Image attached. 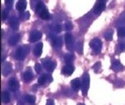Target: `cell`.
Listing matches in <instances>:
<instances>
[{
    "label": "cell",
    "instance_id": "74e56055",
    "mask_svg": "<svg viewBox=\"0 0 125 105\" xmlns=\"http://www.w3.org/2000/svg\"><path fill=\"white\" fill-rule=\"evenodd\" d=\"M45 105H54V102L52 99H48V101H46V104Z\"/></svg>",
    "mask_w": 125,
    "mask_h": 105
},
{
    "label": "cell",
    "instance_id": "5b68a950",
    "mask_svg": "<svg viewBox=\"0 0 125 105\" xmlns=\"http://www.w3.org/2000/svg\"><path fill=\"white\" fill-rule=\"evenodd\" d=\"M90 47L93 48V51L97 54L101 51V48H102V42H101L99 38H93L90 42Z\"/></svg>",
    "mask_w": 125,
    "mask_h": 105
},
{
    "label": "cell",
    "instance_id": "44dd1931",
    "mask_svg": "<svg viewBox=\"0 0 125 105\" xmlns=\"http://www.w3.org/2000/svg\"><path fill=\"white\" fill-rule=\"evenodd\" d=\"M24 100H25L26 103H28L29 105H34V104H35V97H34L33 95H30V94L25 95Z\"/></svg>",
    "mask_w": 125,
    "mask_h": 105
},
{
    "label": "cell",
    "instance_id": "1f68e13d",
    "mask_svg": "<svg viewBox=\"0 0 125 105\" xmlns=\"http://www.w3.org/2000/svg\"><path fill=\"white\" fill-rule=\"evenodd\" d=\"M118 36L119 37H125V26H123V27H120L119 29H118Z\"/></svg>",
    "mask_w": 125,
    "mask_h": 105
},
{
    "label": "cell",
    "instance_id": "8992f818",
    "mask_svg": "<svg viewBox=\"0 0 125 105\" xmlns=\"http://www.w3.org/2000/svg\"><path fill=\"white\" fill-rule=\"evenodd\" d=\"M42 36V34L40 30H32L29 35V42L30 43H36L37 40H40Z\"/></svg>",
    "mask_w": 125,
    "mask_h": 105
},
{
    "label": "cell",
    "instance_id": "e575fe53",
    "mask_svg": "<svg viewBox=\"0 0 125 105\" xmlns=\"http://www.w3.org/2000/svg\"><path fill=\"white\" fill-rule=\"evenodd\" d=\"M12 2H13V0H5V4H6L7 9H10V7H11Z\"/></svg>",
    "mask_w": 125,
    "mask_h": 105
},
{
    "label": "cell",
    "instance_id": "9c48e42d",
    "mask_svg": "<svg viewBox=\"0 0 125 105\" xmlns=\"http://www.w3.org/2000/svg\"><path fill=\"white\" fill-rule=\"evenodd\" d=\"M111 69L115 72H120L124 69V66L120 63V61L118 60H113L112 61V65H111Z\"/></svg>",
    "mask_w": 125,
    "mask_h": 105
},
{
    "label": "cell",
    "instance_id": "7402d4cb",
    "mask_svg": "<svg viewBox=\"0 0 125 105\" xmlns=\"http://www.w3.org/2000/svg\"><path fill=\"white\" fill-rule=\"evenodd\" d=\"M74 59H75V57H74V55L71 54V53L65 55V57H64V61L66 62L67 65H71V63L74 61Z\"/></svg>",
    "mask_w": 125,
    "mask_h": 105
},
{
    "label": "cell",
    "instance_id": "cb8c5ba5",
    "mask_svg": "<svg viewBox=\"0 0 125 105\" xmlns=\"http://www.w3.org/2000/svg\"><path fill=\"white\" fill-rule=\"evenodd\" d=\"M104 37L106 40H112L113 38V30H107L105 34H104Z\"/></svg>",
    "mask_w": 125,
    "mask_h": 105
},
{
    "label": "cell",
    "instance_id": "6da1fadb",
    "mask_svg": "<svg viewBox=\"0 0 125 105\" xmlns=\"http://www.w3.org/2000/svg\"><path fill=\"white\" fill-rule=\"evenodd\" d=\"M90 88V76L88 73H85L82 78V93L84 96H87Z\"/></svg>",
    "mask_w": 125,
    "mask_h": 105
},
{
    "label": "cell",
    "instance_id": "d4e9b609",
    "mask_svg": "<svg viewBox=\"0 0 125 105\" xmlns=\"http://www.w3.org/2000/svg\"><path fill=\"white\" fill-rule=\"evenodd\" d=\"M45 6H44V4L42 3V2H38V3H36V6L34 7V9H35V12L38 14V13H40L42 9H43V8H44Z\"/></svg>",
    "mask_w": 125,
    "mask_h": 105
},
{
    "label": "cell",
    "instance_id": "277c9868",
    "mask_svg": "<svg viewBox=\"0 0 125 105\" xmlns=\"http://www.w3.org/2000/svg\"><path fill=\"white\" fill-rule=\"evenodd\" d=\"M65 40H66V44H67V48L69 51H74V48H76V45L74 43V38L73 35L71 34H67L65 35Z\"/></svg>",
    "mask_w": 125,
    "mask_h": 105
},
{
    "label": "cell",
    "instance_id": "30bf717a",
    "mask_svg": "<svg viewBox=\"0 0 125 105\" xmlns=\"http://www.w3.org/2000/svg\"><path fill=\"white\" fill-rule=\"evenodd\" d=\"M11 69H12L11 64L8 63V62H4V63L2 64V75H3V76L9 75V73L11 72Z\"/></svg>",
    "mask_w": 125,
    "mask_h": 105
},
{
    "label": "cell",
    "instance_id": "5bb4252c",
    "mask_svg": "<svg viewBox=\"0 0 125 105\" xmlns=\"http://www.w3.org/2000/svg\"><path fill=\"white\" fill-rule=\"evenodd\" d=\"M71 87L74 91H78L80 88H82V82H81V80L80 79H74L71 81Z\"/></svg>",
    "mask_w": 125,
    "mask_h": 105
},
{
    "label": "cell",
    "instance_id": "ab89813d",
    "mask_svg": "<svg viewBox=\"0 0 125 105\" xmlns=\"http://www.w3.org/2000/svg\"><path fill=\"white\" fill-rule=\"evenodd\" d=\"M78 105H85V104H82V103H80V104H78Z\"/></svg>",
    "mask_w": 125,
    "mask_h": 105
},
{
    "label": "cell",
    "instance_id": "e0dca14e",
    "mask_svg": "<svg viewBox=\"0 0 125 105\" xmlns=\"http://www.w3.org/2000/svg\"><path fill=\"white\" fill-rule=\"evenodd\" d=\"M52 45L54 48H60L62 46V39L61 36H56L52 40Z\"/></svg>",
    "mask_w": 125,
    "mask_h": 105
},
{
    "label": "cell",
    "instance_id": "603a6c76",
    "mask_svg": "<svg viewBox=\"0 0 125 105\" xmlns=\"http://www.w3.org/2000/svg\"><path fill=\"white\" fill-rule=\"evenodd\" d=\"M1 101L3 103H8L10 101V95L8 92H6V91H3L1 93Z\"/></svg>",
    "mask_w": 125,
    "mask_h": 105
},
{
    "label": "cell",
    "instance_id": "f546056e",
    "mask_svg": "<svg viewBox=\"0 0 125 105\" xmlns=\"http://www.w3.org/2000/svg\"><path fill=\"white\" fill-rule=\"evenodd\" d=\"M29 16H30V15H29L28 12L23 11V12L20 13V16H19V17H20L21 20H25V19H28V18H29Z\"/></svg>",
    "mask_w": 125,
    "mask_h": 105
},
{
    "label": "cell",
    "instance_id": "83f0119b",
    "mask_svg": "<svg viewBox=\"0 0 125 105\" xmlns=\"http://www.w3.org/2000/svg\"><path fill=\"white\" fill-rule=\"evenodd\" d=\"M76 50L80 55L83 54V43L82 42H79V43L76 44Z\"/></svg>",
    "mask_w": 125,
    "mask_h": 105
},
{
    "label": "cell",
    "instance_id": "d590c367",
    "mask_svg": "<svg viewBox=\"0 0 125 105\" xmlns=\"http://www.w3.org/2000/svg\"><path fill=\"white\" fill-rule=\"evenodd\" d=\"M6 17H7V10H2L1 11V19L5 20Z\"/></svg>",
    "mask_w": 125,
    "mask_h": 105
},
{
    "label": "cell",
    "instance_id": "ba28073f",
    "mask_svg": "<svg viewBox=\"0 0 125 105\" xmlns=\"http://www.w3.org/2000/svg\"><path fill=\"white\" fill-rule=\"evenodd\" d=\"M8 85H9L10 90L13 91V92H16L18 89H19V82H18V81L15 79V78H12V79L9 80Z\"/></svg>",
    "mask_w": 125,
    "mask_h": 105
},
{
    "label": "cell",
    "instance_id": "4316f807",
    "mask_svg": "<svg viewBox=\"0 0 125 105\" xmlns=\"http://www.w3.org/2000/svg\"><path fill=\"white\" fill-rule=\"evenodd\" d=\"M116 24H117V25H119V26H121V27L125 26V13L121 16V17H120L118 20H117Z\"/></svg>",
    "mask_w": 125,
    "mask_h": 105
},
{
    "label": "cell",
    "instance_id": "484cf974",
    "mask_svg": "<svg viewBox=\"0 0 125 105\" xmlns=\"http://www.w3.org/2000/svg\"><path fill=\"white\" fill-rule=\"evenodd\" d=\"M102 66H101V63L100 62H97V63H95L94 64V66H93V70H94V72L95 73H100L101 71H102Z\"/></svg>",
    "mask_w": 125,
    "mask_h": 105
},
{
    "label": "cell",
    "instance_id": "d6986e66",
    "mask_svg": "<svg viewBox=\"0 0 125 105\" xmlns=\"http://www.w3.org/2000/svg\"><path fill=\"white\" fill-rule=\"evenodd\" d=\"M38 15H40V17H41L42 19H43V20H48V19L51 18V14H50L49 10L46 9V7H44L43 9H42L40 13H38Z\"/></svg>",
    "mask_w": 125,
    "mask_h": 105
},
{
    "label": "cell",
    "instance_id": "836d02e7",
    "mask_svg": "<svg viewBox=\"0 0 125 105\" xmlns=\"http://www.w3.org/2000/svg\"><path fill=\"white\" fill-rule=\"evenodd\" d=\"M34 70L36 73H41L42 72V65L41 64H35L34 65Z\"/></svg>",
    "mask_w": 125,
    "mask_h": 105
},
{
    "label": "cell",
    "instance_id": "ffe728a7",
    "mask_svg": "<svg viewBox=\"0 0 125 105\" xmlns=\"http://www.w3.org/2000/svg\"><path fill=\"white\" fill-rule=\"evenodd\" d=\"M19 37H20V35H17V34L12 35L9 37V39H8V44H9L10 46H15V45H16V44L18 43Z\"/></svg>",
    "mask_w": 125,
    "mask_h": 105
},
{
    "label": "cell",
    "instance_id": "4dcf8cb0",
    "mask_svg": "<svg viewBox=\"0 0 125 105\" xmlns=\"http://www.w3.org/2000/svg\"><path fill=\"white\" fill-rule=\"evenodd\" d=\"M65 29L67 31H70V30H72L73 29V23L71 21H67L65 23Z\"/></svg>",
    "mask_w": 125,
    "mask_h": 105
},
{
    "label": "cell",
    "instance_id": "3957f363",
    "mask_svg": "<svg viewBox=\"0 0 125 105\" xmlns=\"http://www.w3.org/2000/svg\"><path fill=\"white\" fill-rule=\"evenodd\" d=\"M42 65L49 72H52L54 69H56V67H57V63L54 61H52V60H51V59H49V58L42 60Z\"/></svg>",
    "mask_w": 125,
    "mask_h": 105
},
{
    "label": "cell",
    "instance_id": "7a4b0ae2",
    "mask_svg": "<svg viewBox=\"0 0 125 105\" xmlns=\"http://www.w3.org/2000/svg\"><path fill=\"white\" fill-rule=\"evenodd\" d=\"M28 52H29V47L27 46L20 47L16 50V52H15V58L17 60H23L26 57V55L28 54Z\"/></svg>",
    "mask_w": 125,
    "mask_h": 105
},
{
    "label": "cell",
    "instance_id": "8d00e7d4",
    "mask_svg": "<svg viewBox=\"0 0 125 105\" xmlns=\"http://www.w3.org/2000/svg\"><path fill=\"white\" fill-rule=\"evenodd\" d=\"M115 86L117 87V86H118V87H122L123 86V82H122V81H115Z\"/></svg>",
    "mask_w": 125,
    "mask_h": 105
},
{
    "label": "cell",
    "instance_id": "ac0fdd59",
    "mask_svg": "<svg viewBox=\"0 0 125 105\" xmlns=\"http://www.w3.org/2000/svg\"><path fill=\"white\" fill-rule=\"evenodd\" d=\"M9 25L13 29H17L18 25H19V20L17 19V17H15V16H11L10 19H9Z\"/></svg>",
    "mask_w": 125,
    "mask_h": 105
},
{
    "label": "cell",
    "instance_id": "52a82bcc",
    "mask_svg": "<svg viewBox=\"0 0 125 105\" xmlns=\"http://www.w3.org/2000/svg\"><path fill=\"white\" fill-rule=\"evenodd\" d=\"M52 80V78L51 75L43 74V75H42L40 78H38L37 83L40 84V85H45V84H48V83H51Z\"/></svg>",
    "mask_w": 125,
    "mask_h": 105
},
{
    "label": "cell",
    "instance_id": "4fadbf2b",
    "mask_svg": "<svg viewBox=\"0 0 125 105\" xmlns=\"http://www.w3.org/2000/svg\"><path fill=\"white\" fill-rule=\"evenodd\" d=\"M22 79L25 83H29L30 81L33 79V74H32V72L30 71L29 68L24 72V74H23V76H22Z\"/></svg>",
    "mask_w": 125,
    "mask_h": 105
},
{
    "label": "cell",
    "instance_id": "8fae6325",
    "mask_svg": "<svg viewBox=\"0 0 125 105\" xmlns=\"http://www.w3.org/2000/svg\"><path fill=\"white\" fill-rule=\"evenodd\" d=\"M74 71H75V68H74V66H72V65H66V66H64L62 69V73L64 75H67V76L72 75L74 73Z\"/></svg>",
    "mask_w": 125,
    "mask_h": 105
},
{
    "label": "cell",
    "instance_id": "2e32d148",
    "mask_svg": "<svg viewBox=\"0 0 125 105\" xmlns=\"http://www.w3.org/2000/svg\"><path fill=\"white\" fill-rule=\"evenodd\" d=\"M42 47H43V44L42 43H38L35 45L34 48H33V54L35 57H41L42 53Z\"/></svg>",
    "mask_w": 125,
    "mask_h": 105
},
{
    "label": "cell",
    "instance_id": "7c38bea8",
    "mask_svg": "<svg viewBox=\"0 0 125 105\" xmlns=\"http://www.w3.org/2000/svg\"><path fill=\"white\" fill-rule=\"evenodd\" d=\"M105 2H102V1H98L95 5V7H94V12H95L96 14H100L101 12H102L104 9H105Z\"/></svg>",
    "mask_w": 125,
    "mask_h": 105
},
{
    "label": "cell",
    "instance_id": "f35d334b",
    "mask_svg": "<svg viewBox=\"0 0 125 105\" xmlns=\"http://www.w3.org/2000/svg\"><path fill=\"white\" fill-rule=\"evenodd\" d=\"M99 1H102V2H104V1H105V0H99Z\"/></svg>",
    "mask_w": 125,
    "mask_h": 105
},
{
    "label": "cell",
    "instance_id": "9a60e30c",
    "mask_svg": "<svg viewBox=\"0 0 125 105\" xmlns=\"http://www.w3.org/2000/svg\"><path fill=\"white\" fill-rule=\"evenodd\" d=\"M26 6H27V3H26L25 0H18L17 3H16V9L19 12H23L25 10Z\"/></svg>",
    "mask_w": 125,
    "mask_h": 105
},
{
    "label": "cell",
    "instance_id": "d6a6232c",
    "mask_svg": "<svg viewBox=\"0 0 125 105\" xmlns=\"http://www.w3.org/2000/svg\"><path fill=\"white\" fill-rule=\"evenodd\" d=\"M62 29V27L61 24H54V25L52 26V30L54 32H57V34H58V32H61Z\"/></svg>",
    "mask_w": 125,
    "mask_h": 105
},
{
    "label": "cell",
    "instance_id": "f1b7e54d",
    "mask_svg": "<svg viewBox=\"0 0 125 105\" xmlns=\"http://www.w3.org/2000/svg\"><path fill=\"white\" fill-rule=\"evenodd\" d=\"M117 51L118 52H123L125 51V42H121L117 45Z\"/></svg>",
    "mask_w": 125,
    "mask_h": 105
}]
</instances>
